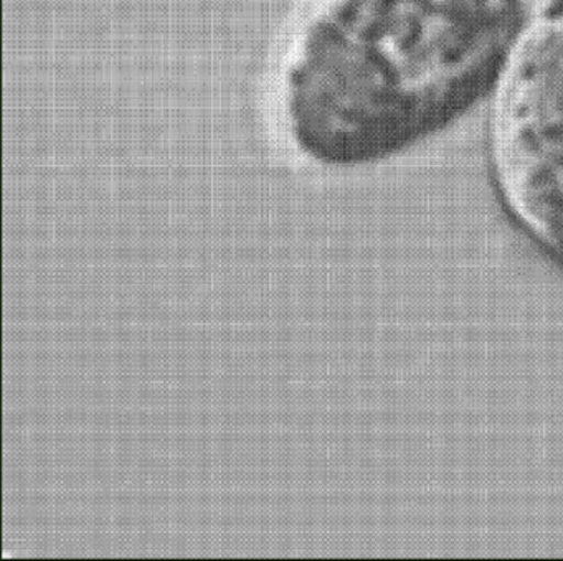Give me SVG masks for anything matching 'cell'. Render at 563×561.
Returning <instances> with one entry per match:
<instances>
[{"label": "cell", "instance_id": "1", "mask_svg": "<svg viewBox=\"0 0 563 561\" xmlns=\"http://www.w3.org/2000/svg\"><path fill=\"white\" fill-rule=\"evenodd\" d=\"M529 0H328L286 72L292 141L314 161L390 157L494 88Z\"/></svg>", "mask_w": 563, "mask_h": 561}, {"label": "cell", "instance_id": "2", "mask_svg": "<svg viewBox=\"0 0 563 561\" xmlns=\"http://www.w3.org/2000/svg\"><path fill=\"white\" fill-rule=\"evenodd\" d=\"M489 167L510 220L563 267V9L510 68L494 111Z\"/></svg>", "mask_w": 563, "mask_h": 561}]
</instances>
